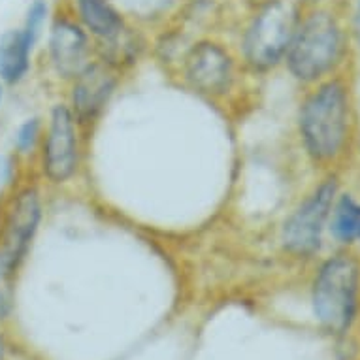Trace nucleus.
<instances>
[{"label": "nucleus", "mask_w": 360, "mask_h": 360, "mask_svg": "<svg viewBox=\"0 0 360 360\" xmlns=\"http://www.w3.org/2000/svg\"><path fill=\"white\" fill-rule=\"evenodd\" d=\"M57 2H60V0H57Z\"/></svg>", "instance_id": "obj_22"}, {"label": "nucleus", "mask_w": 360, "mask_h": 360, "mask_svg": "<svg viewBox=\"0 0 360 360\" xmlns=\"http://www.w3.org/2000/svg\"><path fill=\"white\" fill-rule=\"evenodd\" d=\"M292 2H296V4L302 8H311V6H323L326 0H292Z\"/></svg>", "instance_id": "obj_18"}, {"label": "nucleus", "mask_w": 360, "mask_h": 360, "mask_svg": "<svg viewBox=\"0 0 360 360\" xmlns=\"http://www.w3.org/2000/svg\"><path fill=\"white\" fill-rule=\"evenodd\" d=\"M36 46L19 29H10L0 36V82L6 87H18L30 76Z\"/></svg>", "instance_id": "obj_12"}, {"label": "nucleus", "mask_w": 360, "mask_h": 360, "mask_svg": "<svg viewBox=\"0 0 360 360\" xmlns=\"http://www.w3.org/2000/svg\"><path fill=\"white\" fill-rule=\"evenodd\" d=\"M44 221V196L38 176L19 179L0 200V249L23 268Z\"/></svg>", "instance_id": "obj_7"}, {"label": "nucleus", "mask_w": 360, "mask_h": 360, "mask_svg": "<svg viewBox=\"0 0 360 360\" xmlns=\"http://www.w3.org/2000/svg\"><path fill=\"white\" fill-rule=\"evenodd\" d=\"M0 360H4V342H2V338H0Z\"/></svg>", "instance_id": "obj_20"}, {"label": "nucleus", "mask_w": 360, "mask_h": 360, "mask_svg": "<svg viewBox=\"0 0 360 360\" xmlns=\"http://www.w3.org/2000/svg\"><path fill=\"white\" fill-rule=\"evenodd\" d=\"M44 129H46V119L40 115L27 117L19 124L13 134V153L19 160L29 162L36 160L38 149H40L41 138H44Z\"/></svg>", "instance_id": "obj_14"}, {"label": "nucleus", "mask_w": 360, "mask_h": 360, "mask_svg": "<svg viewBox=\"0 0 360 360\" xmlns=\"http://www.w3.org/2000/svg\"><path fill=\"white\" fill-rule=\"evenodd\" d=\"M51 15H53V6L49 4L48 0H32L29 8H27V12H25L21 30L36 48L48 32Z\"/></svg>", "instance_id": "obj_15"}, {"label": "nucleus", "mask_w": 360, "mask_h": 360, "mask_svg": "<svg viewBox=\"0 0 360 360\" xmlns=\"http://www.w3.org/2000/svg\"><path fill=\"white\" fill-rule=\"evenodd\" d=\"M338 193V176L328 174L287 215L279 229V245L287 257L309 259L319 253Z\"/></svg>", "instance_id": "obj_8"}, {"label": "nucleus", "mask_w": 360, "mask_h": 360, "mask_svg": "<svg viewBox=\"0 0 360 360\" xmlns=\"http://www.w3.org/2000/svg\"><path fill=\"white\" fill-rule=\"evenodd\" d=\"M72 13L95 40L96 53L123 40L134 25L113 0H66Z\"/></svg>", "instance_id": "obj_11"}, {"label": "nucleus", "mask_w": 360, "mask_h": 360, "mask_svg": "<svg viewBox=\"0 0 360 360\" xmlns=\"http://www.w3.org/2000/svg\"><path fill=\"white\" fill-rule=\"evenodd\" d=\"M123 76V72L115 70L104 60L95 59L66 85V106L87 138L106 115Z\"/></svg>", "instance_id": "obj_10"}, {"label": "nucleus", "mask_w": 360, "mask_h": 360, "mask_svg": "<svg viewBox=\"0 0 360 360\" xmlns=\"http://www.w3.org/2000/svg\"><path fill=\"white\" fill-rule=\"evenodd\" d=\"M243 8L232 46L257 79L283 66L304 8L292 0H255Z\"/></svg>", "instance_id": "obj_3"}, {"label": "nucleus", "mask_w": 360, "mask_h": 360, "mask_svg": "<svg viewBox=\"0 0 360 360\" xmlns=\"http://www.w3.org/2000/svg\"><path fill=\"white\" fill-rule=\"evenodd\" d=\"M44 57L49 74L60 83H68L96 59L95 40L72 13L66 0L57 2L46 32Z\"/></svg>", "instance_id": "obj_9"}, {"label": "nucleus", "mask_w": 360, "mask_h": 360, "mask_svg": "<svg viewBox=\"0 0 360 360\" xmlns=\"http://www.w3.org/2000/svg\"><path fill=\"white\" fill-rule=\"evenodd\" d=\"M251 2H255V0H243V6H248V4H251Z\"/></svg>", "instance_id": "obj_21"}, {"label": "nucleus", "mask_w": 360, "mask_h": 360, "mask_svg": "<svg viewBox=\"0 0 360 360\" xmlns=\"http://www.w3.org/2000/svg\"><path fill=\"white\" fill-rule=\"evenodd\" d=\"M326 232L343 248H353L354 243H360L359 198H354L351 193H338Z\"/></svg>", "instance_id": "obj_13"}, {"label": "nucleus", "mask_w": 360, "mask_h": 360, "mask_svg": "<svg viewBox=\"0 0 360 360\" xmlns=\"http://www.w3.org/2000/svg\"><path fill=\"white\" fill-rule=\"evenodd\" d=\"M351 30H353V36L356 44L360 46V0H356L353 10V23H351Z\"/></svg>", "instance_id": "obj_17"}, {"label": "nucleus", "mask_w": 360, "mask_h": 360, "mask_svg": "<svg viewBox=\"0 0 360 360\" xmlns=\"http://www.w3.org/2000/svg\"><path fill=\"white\" fill-rule=\"evenodd\" d=\"M4 89H6V85L0 82V108H2V102H4Z\"/></svg>", "instance_id": "obj_19"}, {"label": "nucleus", "mask_w": 360, "mask_h": 360, "mask_svg": "<svg viewBox=\"0 0 360 360\" xmlns=\"http://www.w3.org/2000/svg\"><path fill=\"white\" fill-rule=\"evenodd\" d=\"M172 72L181 87L223 110L243 104L248 83L255 79L243 68L232 41L215 34H202L187 41L174 60Z\"/></svg>", "instance_id": "obj_2"}, {"label": "nucleus", "mask_w": 360, "mask_h": 360, "mask_svg": "<svg viewBox=\"0 0 360 360\" xmlns=\"http://www.w3.org/2000/svg\"><path fill=\"white\" fill-rule=\"evenodd\" d=\"M85 142L79 124L65 101L55 102L46 117V129L36 155V176L48 187H68L76 181L83 168Z\"/></svg>", "instance_id": "obj_6"}, {"label": "nucleus", "mask_w": 360, "mask_h": 360, "mask_svg": "<svg viewBox=\"0 0 360 360\" xmlns=\"http://www.w3.org/2000/svg\"><path fill=\"white\" fill-rule=\"evenodd\" d=\"M360 259L349 248L330 255L319 266L311 289L315 317L328 332L342 334L359 309Z\"/></svg>", "instance_id": "obj_5"}, {"label": "nucleus", "mask_w": 360, "mask_h": 360, "mask_svg": "<svg viewBox=\"0 0 360 360\" xmlns=\"http://www.w3.org/2000/svg\"><path fill=\"white\" fill-rule=\"evenodd\" d=\"M353 89L342 76L311 85L300 101L296 127L311 165L332 170L351 153L354 140Z\"/></svg>", "instance_id": "obj_1"}, {"label": "nucleus", "mask_w": 360, "mask_h": 360, "mask_svg": "<svg viewBox=\"0 0 360 360\" xmlns=\"http://www.w3.org/2000/svg\"><path fill=\"white\" fill-rule=\"evenodd\" d=\"M19 270L21 268L0 249V321L6 319L12 311Z\"/></svg>", "instance_id": "obj_16"}, {"label": "nucleus", "mask_w": 360, "mask_h": 360, "mask_svg": "<svg viewBox=\"0 0 360 360\" xmlns=\"http://www.w3.org/2000/svg\"><path fill=\"white\" fill-rule=\"evenodd\" d=\"M347 48V30L332 8L325 4L304 8L283 68L296 83L311 87L340 76Z\"/></svg>", "instance_id": "obj_4"}]
</instances>
